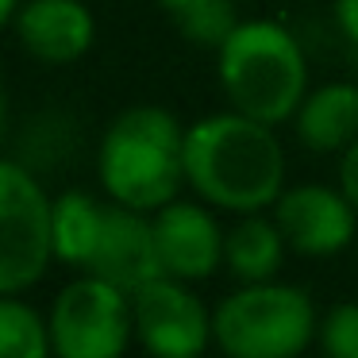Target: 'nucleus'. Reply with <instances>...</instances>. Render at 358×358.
<instances>
[{"label": "nucleus", "instance_id": "nucleus-1", "mask_svg": "<svg viewBox=\"0 0 358 358\" xmlns=\"http://www.w3.org/2000/svg\"><path fill=\"white\" fill-rule=\"evenodd\" d=\"M185 181L216 212H266L285 193V147L273 124L212 112L185 127Z\"/></svg>", "mask_w": 358, "mask_h": 358}, {"label": "nucleus", "instance_id": "nucleus-2", "mask_svg": "<svg viewBox=\"0 0 358 358\" xmlns=\"http://www.w3.org/2000/svg\"><path fill=\"white\" fill-rule=\"evenodd\" d=\"M96 181L104 196L135 212H158L181 196L185 127L162 104H131L116 112L96 143Z\"/></svg>", "mask_w": 358, "mask_h": 358}, {"label": "nucleus", "instance_id": "nucleus-3", "mask_svg": "<svg viewBox=\"0 0 358 358\" xmlns=\"http://www.w3.org/2000/svg\"><path fill=\"white\" fill-rule=\"evenodd\" d=\"M216 81L227 108L281 127L308 93V58L285 24L239 20L216 47Z\"/></svg>", "mask_w": 358, "mask_h": 358}, {"label": "nucleus", "instance_id": "nucleus-4", "mask_svg": "<svg viewBox=\"0 0 358 358\" xmlns=\"http://www.w3.org/2000/svg\"><path fill=\"white\" fill-rule=\"evenodd\" d=\"M320 316L308 289L243 281L212 308V343L231 358H296L316 343Z\"/></svg>", "mask_w": 358, "mask_h": 358}, {"label": "nucleus", "instance_id": "nucleus-5", "mask_svg": "<svg viewBox=\"0 0 358 358\" xmlns=\"http://www.w3.org/2000/svg\"><path fill=\"white\" fill-rule=\"evenodd\" d=\"M47 320L58 358H120L135 339L131 293L96 273H78L58 289Z\"/></svg>", "mask_w": 358, "mask_h": 358}, {"label": "nucleus", "instance_id": "nucleus-6", "mask_svg": "<svg viewBox=\"0 0 358 358\" xmlns=\"http://www.w3.org/2000/svg\"><path fill=\"white\" fill-rule=\"evenodd\" d=\"M50 201L27 166L0 158V293H27L50 270Z\"/></svg>", "mask_w": 358, "mask_h": 358}, {"label": "nucleus", "instance_id": "nucleus-7", "mask_svg": "<svg viewBox=\"0 0 358 358\" xmlns=\"http://www.w3.org/2000/svg\"><path fill=\"white\" fill-rule=\"evenodd\" d=\"M135 343L158 358H193L212 347V308L193 293V281L158 278L131 293Z\"/></svg>", "mask_w": 358, "mask_h": 358}, {"label": "nucleus", "instance_id": "nucleus-8", "mask_svg": "<svg viewBox=\"0 0 358 358\" xmlns=\"http://www.w3.org/2000/svg\"><path fill=\"white\" fill-rule=\"evenodd\" d=\"M270 212L289 250L304 258H331L347 250L358 235V212L339 185H316V181L289 185Z\"/></svg>", "mask_w": 358, "mask_h": 358}, {"label": "nucleus", "instance_id": "nucleus-9", "mask_svg": "<svg viewBox=\"0 0 358 358\" xmlns=\"http://www.w3.org/2000/svg\"><path fill=\"white\" fill-rule=\"evenodd\" d=\"M150 224H155V247L162 273L196 285V281H208L224 266L227 231L220 227L216 208L204 204L201 196H193V201L173 196L170 204L150 212Z\"/></svg>", "mask_w": 358, "mask_h": 358}, {"label": "nucleus", "instance_id": "nucleus-10", "mask_svg": "<svg viewBox=\"0 0 358 358\" xmlns=\"http://www.w3.org/2000/svg\"><path fill=\"white\" fill-rule=\"evenodd\" d=\"M12 27L20 47L43 66L81 62L96 43V16L85 0H24Z\"/></svg>", "mask_w": 358, "mask_h": 358}, {"label": "nucleus", "instance_id": "nucleus-11", "mask_svg": "<svg viewBox=\"0 0 358 358\" xmlns=\"http://www.w3.org/2000/svg\"><path fill=\"white\" fill-rule=\"evenodd\" d=\"M81 273H96V278L112 281V285L127 289V293H135L143 281L158 278L162 266H158L150 212H135V208H124V204L108 201L101 243H96L93 258H89V266Z\"/></svg>", "mask_w": 358, "mask_h": 358}, {"label": "nucleus", "instance_id": "nucleus-12", "mask_svg": "<svg viewBox=\"0 0 358 358\" xmlns=\"http://www.w3.org/2000/svg\"><path fill=\"white\" fill-rule=\"evenodd\" d=\"M293 131L312 155H343L358 139V85L327 81L308 89L293 116Z\"/></svg>", "mask_w": 358, "mask_h": 358}, {"label": "nucleus", "instance_id": "nucleus-13", "mask_svg": "<svg viewBox=\"0 0 358 358\" xmlns=\"http://www.w3.org/2000/svg\"><path fill=\"white\" fill-rule=\"evenodd\" d=\"M104 208L108 204L96 201L85 189H66L50 201V250H55V262L70 266L78 273L85 270L96 243H101Z\"/></svg>", "mask_w": 358, "mask_h": 358}, {"label": "nucleus", "instance_id": "nucleus-14", "mask_svg": "<svg viewBox=\"0 0 358 358\" xmlns=\"http://www.w3.org/2000/svg\"><path fill=\"white\" fill-rule=\"evenodd\" d=\"M285 235H281L278 220L262 216V212H247L227 227L224 243V266L235 281H270L281 273L285 262Z\"/></svg>", "mask_w": 358, "mask_h": 358}, {"label": "nucleus", "instance_id": "nucleus-15", "mask_svg": "<svg viewBox=\"0 0 358 358\" xmlns=\"http://www.w3.org/2000/svg\"><path fill=\"white\" fill-rule=\"evenodd\" d=\"M50 320L20 293H0V358H47Z\"/></svg>", "mask_w": 358, "mask_h": 358}, {"label": "nucleus", "instance_id": "nucleus-16", "mask_svg": "<svg viewBox=\"0 0 358 358\" xmlns=\"http://www.w3.org/2000/svg\"><path fill=\"white\" fill-rule=\"evenodd\" d=\"M158 8L173 20V27L189 43H201V47H212V50L239 24L231 0H158Z\"/></svg>", "mask_w": 358, "mask_h": 358}, {"label": "nucleus", "instance_id": "nucleus-17", "mask_svg": "<svg viewBox=\"0 0 358 358\" xmlns=\"http://www.w3.org/2000/svg\"><path fill=\"white\" fill-rule=\"evenodd\" d=\"M316 343L331 358H358V301H339L320 316Z\"/></svg>", "mask_w": 358, "mask_h": 358}, {"label": "nucleus", "instance_id": "nucleus-18", "mask_svg": "<svg viewBox=\"0 0 358 358\" xmlns=\"http://www.w3.org/2000/svg\"><path fill=\"white\" fill-rule=\"evenodd\" d=\"M339 189L347 193V201L355 204V212H358V139L339 155Z\"/></svg>", "mask_w": 358, "mask_h": 358}, {"label": "nucleus", "instance_id": "nucleus-19", "mask_svg": "<svg viewBox=\"0 0 358 358\" xmlns=\"http://www.w3.org/2000/svg\"><path fill=\"white\" fill-rule=\"evenodd\" d=\"M331 12H335V24H339L343 39L358 47V0H335Z\"/></svg>", "mask_w": 358, "mask_h": 358}, {"label": "nucleus", "instance_id": "nucleus-20", "mask_svg": "<svg viewBox=\"0 0 358 358\" xmlns=\"http://www.w3.org/2000/svg\"><path fill=\"white\" fill-rule=\"evenodd\" d=\"M20 4H24V0H0V31H4V27H12V20H16Z\"/></svg>", "mask_w": 358, "mask_h": 358}, {"label": "nucleus", "instance_id": "nucleus-21", "mask_svg": "<svg viewBox=\"0 0 358 358\" xmlns=\"http://www.w3.org/2000/svg\"><path fill=\"white\" fill-rule=\"evenodd\" d=\"M8 112H12L8 89H4V81H0V143H4V131H8Z\"/></svg>", "mask_w": 358, "mask_h": 358}]
</instances>
